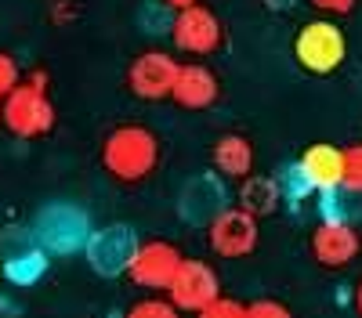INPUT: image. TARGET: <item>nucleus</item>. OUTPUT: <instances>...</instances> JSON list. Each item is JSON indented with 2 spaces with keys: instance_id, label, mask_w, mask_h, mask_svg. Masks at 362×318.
<instances>
[{
  "instance_id": "nucleus-1",
  "label": "nucleus",
  "mask_w": 362,
  "mask_h": 318,
  "mask_svg": "<svg viewBox=\"0 0 362 318\" xmlns=\"http://www.w3.org/2000/svg\"><path fill=\"white\" fill-rule=\"evenodd\" d=\"M160 163V137L141 127V123H124L112 127L102 141V166L124 185H138Z\"/></svg>"
},
{
  "instance_id": "nucleus-2",
  "label": "nucleus",
  "mask_w": 362,
  "mask_h": 318,
  "mask_svg": "<svg viewBox=\"0 0 362 318\" xmlns=\"http://www.w3.org/2000/svg\"><path fill=\"white\" fill-rule=\"evenodd\" d=\"M4 127L15 137H44L54 127V105L47 98V73H29L4 98Z\"/></svg>"
},
{
  "instance_id": "nucleus-3",
  "label": "nucleus",
  "mask_w": 362,
  "mask_h": 318,
  "mask_svg": "<svg viewBox=\"0 0 362 318\" xmlns=\"http://www.w3.org/2000/svg\"><path fill=\"white\" fill-rule=\"evenodd\" d=\"M293 58H297V66L312 76L337 73L348 58L344 29H337V22H329V18H315L308 25H300V33L293 37Z\"/></svg>"
},
{
  "instance_id": "nucleus-4",
  "label": "nucleus",
  "mask_w": 362,
  "mask_h": 318,
  "mask_svg": "<svg viewBox=\"0 0 362 318\" xmlns=\"http://www.w3.org/2000/svg\"><path fill=\"white\" fill-rule=\"evenodd\" d=\"M90 236V221L87 214L76 207V202H47V207L37 214L33 221V239L40 250L54 253V257H69L76 250L87 246Z\"/></svg>"
},
{
  "instance_id": "nucleus-5",
  "label": "nucleus",
  "mask_w": 362,
  "mask_h": 318,
  "mask_svg": "<svg viewBox=\"0 0 362 318\" xmlns=\"http://www.w3.org/2000/svg\"><path fill=\"white\" fill-rule=\"evenodd\" d=\"M261 243V217H254L243 207H225L206 224V246L221 260H243Z\"/></svg>"
},
{
  "instance_id": "nucleus-6",
  "label": "nucleus",
  "mask_w": 362,
  "mask_h": 318,
  "mask_svg": "<svg viewBox=\"0 0 362 318\" xmlns=\"http://www.w3.org/2000/svg\"><path fill=\"white\" fill-rule=\"evenodd\" d=\"M138 231L124 221L116 224H105V228H90L87 236V264L95 275H105V279H116V275H127V264L138 250Z\"/></svg>"
},
{
  "instance_id": "nucleus-7",
  "label": "nucleus",
  "mask_w": 362,
  "mask_h": 318,
  "mask_svg": "<svg viewBox=\"0 0 362 318\" xmlns=\"http://www.w3.org/2000/svg\"><path fill=\"white\" fill-rule=\"evenodd\" d=\"M218 297H221V279L199 257H185V260H181L177 275L167 286V300L177 311H189V314L203 311L210 300H218Z\"/></svg>"
},
{
  "instance_id": "nucleus-8",
  "label": "nucleus",
  "mask_w": 362,
  "mask_h": 318,
  "mask_svg": "<svg viewBox=\"0 0 362 318\" xmlns=\"http://www.w3.org/2000/svg\"><path fill=\"white\" fill-rule=\"evenodd\" d=\"M228 207V185L218 170H203V173H192V178L181 185V195H177V214L185 224H199L206 228L221 210Z\"/></svg>"
},
{
  "instance_id": "nucleus-9",
  "label": "nucleus",
  "mask_w": 362,
  "mask_h": 318,
  "mask_svg": "<svg viewBox=\"0 0 362 318\" xmlns=\"http://www.w3.org/2000/svg\"><path fill=\"white\" fill-rule=\"evenodd\" d=\"M181 260H185V257H181V250L174 243H167V239H145V243H138L131 264H127V279L134 286H141V289H153V293L163 289V293H167V286L177 275Z\"/></svg>"
},
{
  "instance_id": "nucleus-10",
  "label": "nucleus",
  "mask_w": 362,
  "mask_h": 318,
  "mask_svg": "<svg viewBox=\"0 0 362 318\" xmlns=\"http://www.w3.org/2000/svg\"><path fill=\"white\" fill-rule=\"evenodd\" d=\"M167 33H170V40H174V47H177L181 54L203 58V54H214V51L221 47L225 29H221V18L210 11V8L192 4V8L177 11V15L170 18V29H167Z\"/></svg>"
},
{
  "instance_id": "nucleus-11",
  "label": "nucleus",
  "mask_w": 362,
  "mask_h": 318,
  "mask_svg": "<svg viewBox=\"0 0 362 318\" xmlns=\"http://www.w3.org/2000/svg\"><path fill=\"white\" fill-rule=\"evenodd\" d=\"M177 58L167 51H141L131 69H127V87L131 94L141 102H163L174 91V80H177Z\"/></svg>"
},
{
  "instance_id": "nucleus-12",
  "label": "nucleus",
  "mask_w": 362,
  "mask_h": 318,
  "mask_svg": "<svg viewBox=\"0 0 362 318\" xmlns=\"http://www.w3.org/2000/svg\"><path fill=\"white\" fill-rule=\"evenodd\" d=\"M362 253V236L348 221H319L312 231V257L322 268H348Z\"/></svg>"
},
{
  "instance_id": "nucleus-13",
  "label": "nucleus",
  "mask_w": 362,
  "mask_h": 318,
  "mask_svg": "<svg viewBox=\"0 0 362 318\" xmlns=\"http://www.w3.org/2000/svg\"><path fill=\"white\" fill-rule=\"evenodd\" d=\"M221 94V83L214 76V69H206L203 62H185L177 66V80H174V91H170V102H177L181 109H210Z\"/></svg>"
},
{
  "instance_id": "nucleus-14",
  "label": "nucleus",
  "mask_w": 362,
  "mask_h": 318,
  "mask_svg": "<svg viewBox=\"0 0 362 318\" xmlns=\"http://www.w3.org/2000/svg\"><path fill=\"white\" fill-rule=\"evenodd\" d=\"M300 170H305V178L315 192H334L341 188V178H344V149H337V145H308L305 156L297 159Z\"/></svg>"
},
{
  "instance_id": "nucleus-15",
  "label": "nucleus",
  "mask_w": 362,
  "mask_h": 318,
  "mask_svg": "<svg viewBox=\"0 0 362 318\" xmlns=\"http://www.w3.org/2000/svg\"><path fill=\"white\" fill-rule=\"evenodd\" d=\"M210 163H214V170L221 173L225 181H243L254 173V145L250 137L243 134H221L214 141V149H210Z\"/></svg>"
},
{
  "instance_id": "nucleus-16",
  "label": "nucleus",
  "mask_w": 362,
  "mask_h": 318,
  "mask_svg": "<svg viewBox=\"0 0 362 318\" xmlns=\"http://www.w3.org/2000/svg\"><path fill=\"white\" fill-rule=\"evenodd\" d=\"M47 257H51V253L33 243V246H25V250H18V253H8L4 264H0V271H4V279H8L11 286H18V289L37 286V282L47 275V264H51Z\"/></svg>"
},
{
  "instance_id": "nucleus-17",
  "label": "nucleus",
  "mask_w": 362,
  "mask_h": 318,
  "mask_svg": "<svg viewBox=\"0 0 362 318\" xmlns=\"http://www.w3.org/2000/svg\"><path fill=\"white\" fill-rule=\"evenodd\" d=\"M239 202L235 207H243V210H250L254 217H264V214H272L283 202V192H279V181L276 178H264V173H250V178H243L239 181V195H235Z\"/></svg>"
},
{
  "instance_id": "nucleus-18",
  "label": "nucleus",
  "mask_w": 362,
  "mask_h": 318,
  "mask_svg": "<svg viewBox=\"0 0 362 318\" xmlns=\"http://www.w3.org/2000/svg\"><path fill=\"white\" fill-rule=\"evenodd\" d=\"M358 195L348 188H334V192H319V214L322 221H348L355 224V217L362 214V202H355Z\"/></svg>"
},
{
  "instance_id": "nucleus-19",
  "label": "nucleus",
  "mask_w": 362,
  "mask_h": 318,
  "mask_svg": "<svg viewBox=\"0 0 362 318\" xmlns=\"http://www.w3.org/2000/svg\"><path fill=\"white\" fill-rule=\"evenodd\" d=\"M276 181H279V192H283L286 202H300V199H308V192H315L308 185V178H305V170H300V163L283 166V173H279Z\"/></svg>"
},
{
  "instance_id": "nucleus-20",
  "label": "nucleus",
  "mask_w": 362,
  "mask_h": 318,
  "mask_svg": "<svg viewBox=\"0 0 362 318\" xmlns=\"http://www.w3.org/2000/svg\"><path fill=\"white\" fill-rule=\"evenodd\" d=\"M124 318H181V311L167 297H145L124 311Z\"/></svg>"
},
{
  "instance_id": "nucleus-21",
  "label": "nucleus",
  "mask_w": 362,
  "mask_h": 318,
  "mask_svg": "<svg viewBox=\"0 0 362 318\" xmlns=\"http://www.w3.org/2000/svg\"><path fill=\"white\" fill-rule=\"evenodd\" d=\"M341 188L362 195V145H348V149H344V178H341Z\"/></svg>"
},
{
  "instance_id": "nucleus-22",
  "label": "nucleus",
  "mask_w": 362,
  "mask_h": 318,
  "mask_svg": "<svg viewBox=\"0 0 362 318\" xmlns=\"http://www.w3.org/2000/svg\"><path fill=\"white\" fill-rule=\"evenodd\" d=\"M196 318H247V304H239L232 297H218V300H210L203 311H196Z\"/></svg>"
},
{
  "instance_id": "nucleus-23",
  "label": "nucleus",
  "mask_w": 362,
  "mask_h": 318,
  "mask_svg": "<svg viewBox=\"0 0 362 318\" xmlns=\"http://www.w3.org/2000/svg\"><path fill=\"white\" fill-rule=\"evenodd\" d=\"M247 318H293V311L283 304V300H272V297H261L254 304H247Z\"/></svg>"
},
{
  "instance_id": "nucleus-24",
  "label": "nucleus",
  "mask_w": 362,
  "mask_h": 318,
  "mask_svg": "<svg viewBox=\"0 0 362 318\" xmlns=\"http://www.w3.org/2000/svg\"><path fill=\"white\" fill-rule=\"evenodd\" d=\"M18 80H22V76H18V62H15L11 54L0 51V98H8V94L15 91Z\"/></svg>"
},
{
  "instance_id": "nucleus-25",
  "label": "nucleus",
  "mask_w": 362,
  "mask_h": 318,
  "mask_svg": "<svg viewBox=\"0 0 362 318\" xmlns=\"http://www.w3.org/2000/svg\"><path fill=\"white\" fill-rule=\"evenodd\" d=\"M358 0H312V8H319L322 15H348L355 11Z\"/></svg>"
},
{
  "instance_id": "nucleus-26",
  "label": "nucleus",
  "mask_w": 362,
  "mask_h": 318,
  "mask_svg": "<svg viewBox=\"0 0 362 318\" xmlns=\"http://www.w3.org/2000/svg\"><path fill=\"white\" fill-rule=\"evenodd\" d=\"M160 4H163V8H170V11L177 15V11H185V8H192V4H199V0H160Z\"/></svg>"
},
{
  "instance_id": "nucleus-27",
  "label": "nucleus",
  "mask_w": 362,
  "mask_h": 318,
  "mask_svg": "<svg viewBox=\"0 0 362 318\" xmlns=\"http://www.w3.org/2000/svg\"><path fill=\"white\" fill-rule=\"evenodd\" d=\"M297 4V0H264V8H272V11H290Z\"/></svg>"
},
{
  "instance_id": "nucleus-28",
  "label": "nucleus",
  "mask_w": 362,
  "mask_h": 318,
  "mask_svg": "<svg viewBox=\"0 0 362 318\" xmlns=\"http://www.w3.org/2000/svg\"><path fill=\"white\" fill-rule=\"evenodd\" d=\"M351 300H355V311H358V318H362V279H358V286H355V297H351Z\"/></svg>"
},
{
  "instance_id": "nucleus-29",
  "label": "nucleus",
  "mask_w": 362,
  "mask_h": 318,
  "mask_svg": "<svg viewBox=\"0 0 362 318\" xmlns=\"http://www.w3.org/2000/svg\"><path fill=\"white\" fill-rule=\"evenodd\" d=\"M0 127H4V98H0Z\"/></svg>"
},
{
  "instance_id": "nucleus-30",
  "label": "nucleus",
  "mask_w": 362,
  "mask_h": 318,
  "mask_svg": "<svg viewBox=\"0 0 362 318\" xmlns=\"http://www.w3.org/2000/svg\"><path fill=\"white\" fill-rule=\"evenodd\" d=\"M0 279H4V271H0Z\"/></svg>"
}]
</instances>
